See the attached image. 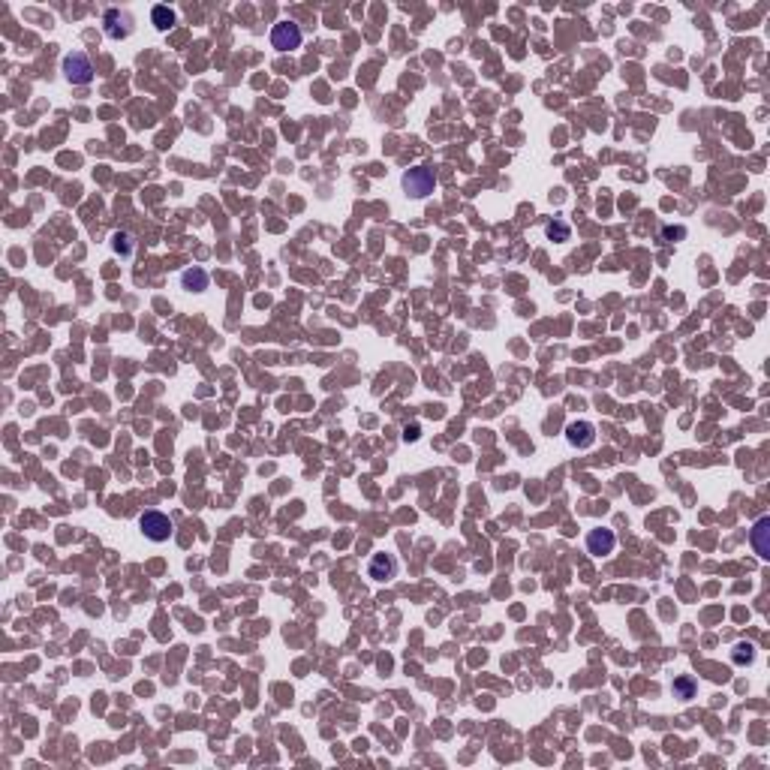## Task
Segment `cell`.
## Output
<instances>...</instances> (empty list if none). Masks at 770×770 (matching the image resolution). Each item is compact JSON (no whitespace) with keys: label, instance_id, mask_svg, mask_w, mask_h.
<instances>
[{"label":"cell","instance_id":"15","mask_svg":"<svg viewBox=\"0 0 770 770\" xmlns=\"http://www.w3.org/2000/svg\"><path fill=\"white\" fill-rule=\"evenodd\" d=\"M111 247H115L118 253L130 256V253H133V238H130L127 232H115V238H111Z\"/></svg>","mask_w":770,"mask_h":770},{"label":"cell","instance_id":"3","mask_svg":"<svg viewBox=\"0 0 770 770\" xmlns=\"http://www.w3.org/2000/svg\"><path fill=\"white\" fill-rule=\"evenodd\" d=\"M64 79L70 84H91L94 82V64L84 52H70L64 57Z\"/></svg>","mask_w":770,"mask_h":770},{"label":"cell","instance_id":"17","mask_svg":"<svg viewBox=\"0 0 770 770\" xmlns=\"http://www.w3.org/2000/svg\"><path fill=\"white\" fill-rule=\"evenodd\" d=\"M415 436H419V427H415V424L407 427V439H415Z\"/></svg>","mask_w":770,"mask_h":770},{"label":"cell","instance_id":"10","mask_svg":"<svg viewBox=\"0 0 770 770\" xmlns=\"http://www.w3.org/2000/svg\"><path fill=\"white\" fill-rule=\"evenodd\" d=\"M181 283H184V289H190V292H205L208 289V274L202 268H190V271L181 274Z\"/></svg>","mask_w":770,"mask_h":770},{"label":"cell","instance_id":"8","mask_svg":"<svg viewBox=\"0 0 770 770\" xmlns=\"http://www.w3.org/2000/svg\"><path fill=\"white\" fill-rule=\"evenodd\" d=\"M368 575L373 578V581H391L397 575V560L391 557V554H373L370 557V566H368Z\"/></svg>","mask_w":770,"mask_h":770},{"label":"cell","instance_id":"13","mask_svg":"<svg viewBox=\"0 0 770 770\" xmlns=\"http://www.w3.org/2000/svg\"><path fill=\"white\" fill-rule=\"evenodd\" d=\"M545 232H548V238L551 241H569V235H572V229H569V223L566 220H551L548 226H545Z\"/></svg>","mask_w":770,"mask_h":770},{"label":"cell","instance_id":"2","mask_svg":"<svg viewBox=\"0 0 770 770\" xmlns=\"http://www.w3.org/2000/svg\"><path fill=\"white\" fill-rule=\"evenodd\" d=\"M403 190H407V196L412 199H424V196H431L436 190V175L434 169H427V166H415L409 172H403Z\"/></svg>","mask_w":770,"mask_h":770},{"label":"cell","instance_id":"12","mask_svg":"<svg viewBox=\"0 0 770 770\" xmlns=\"http://www.w3.org/2000/svg\"><path fill=\"white\" fill-rule=\"evenodd\" d=\"M731 659H735V665H752V659H755V644L740 641L737 647L731 650Z\"/></svg>","mask_w":770,"mask_h":770},{"label":"cell","instance_id":"1","mask_svg":"<svg viewBox=\"0 0 770 770\" xmlns=\"http://www.w3.org/2000/svg\"><path fill=\"white\" fill-rule=\"evenodd\" d=\"M138 529H142V536H145L148 541H157V545H160V541H169V539H172L175 524H172L169 515L150 509V512H145L142 517H138Z\"/></svg>","mask_w":770,"mask_h":770},{"label":"cell","instance_id":"16","mask_svg":"<svg viewBox=\"0 0 770 770\" xmlns=\"http://www.w3.org/2000/svg\"><path fill=\"white\" fill-rule=\"evenodd\" d=\"M683 235H686L683 226H677V229H671V226H665V229H662V238H665V241H671V238H683Z\"/></svg>","mask_w":770,"mask_h":770},{"label":"cell","instance_id":"7","mask_svg":"<svg viewBox=\"0 0 770 770\" xmlns=\"http://www.w3.org/2000/svg\"><path fill=\"white\" fill-rule=\"evenodd\" d=\"M593 439H596V427L590 422H572L566 427V443L572 449H587V446H593Z\"/></svg>","mask_w":770,"mask_h":770},{"label":"cell","instance_id":"9","mask_svg":"<svg viewBox=\"0 0 770 770\" xmlns=\"http://www.w3.org/2000/svg\"><path fill=\"white\" fill-rule=\"evenodd\" d=\"M770 517H759V521H755V527H752V533H749V539H752V548H755V554H759L761 560H767L770 557V541H767V533H770Z\"/></svg>","mask_w":770,"mask_h":770},{"label":"cell","instance_id":"11","mask_svg":"<svg viewBox=\"0 0 770 770\" xmlns=\"http://www.w3.org/2000/svg\"><path fill=\"white\" fill-rule=\"evenodd\" d=\"M150 21L157 24L160 31H169V28H175V21H178V16H175V9H169V6H154V12H150Z\"/></svg>","mask_w":770,"mask_h":770},{"label":"cell","instance_id":"4","mask_svg":"<svg viewBox=\"0 0 770 770\" xmlns=\"http://www.w3.org/2000/svg\"><path fill=\"white\" fill-rule=\"evenodd\" d=\"M103 31H106V36L109 40H127V36L133 33V16L130 12H123V9H118V6H109L106 12H103Z\"/></svg>","mask_w":770,"mask_h":770},{"label":"cell","instance_id":"14","mask_svg":"<svg viewBox=\"0 0 770 770\" xmlns=\"http://www.w3.org/2000/svg\"><path fill=\"white\" fill-rule=\"evenodd\" d=\"M695 680L692 677H677L674 680V695L677 698H683V701H689V698H695Z\"/></svg>","mask_w":770,"mask_h":770},{"label":"cell","instance_id":"5","mask_svg":"<svg viewBox=\"0 0 770 770\" xmlns=\"http://www.w3.org/2000/svg\"><path fill=\"white\" fill-rule=\"evenodd\" d=\"M301 40H304V33H301V28L295 21H277L274 28H271V45L277 48V52H295V48L301 45Z\"/></svg>","mask_w":770,"mask_h":770},{"label":"cell","instance_id":"6","mask_svg":"<svg viewBox=\"0 0 770 770\" xmlns=\"http://www.w3.org/2000/svg\"><path fill=\"white\" fill-rule=\"evenodd\" d=\"M617 548V536H614V529H590L587 533V551L593 554V557H608V554Z\"/></svg>","mask_w":770,"mask_h":770}]
</instances>
